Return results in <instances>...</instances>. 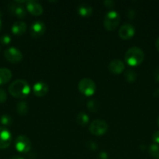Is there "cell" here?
<instances>
[{
  "instance_id": "6da1fadb",
  "label": "cell",
  "mask_w": 159,
  "mask_h": 159,
  "mask_svg": "<svg viewBox=\"0 0 159 159\" xmlns=\"http://www.w3.org/2000/svg\"><path fill=\"white\" fill-rule=\"evenodd\" d=\"M31 92L29 84L26 80L17 79L12 82L9 86V93L11 96L17 99H24Z\"/></svg>"
},
{
  "instance_id": "7a4b0ae2",
  "label": "cell",
  "mask_w": 159,
  "mask_h": 159,
  "mask_svg": "<svg viewBox=\"0 0 159 159\" xmlns=\"http://www.w3.org/2000/svg\"><path fill=\"white\" fill-rule=\"evenodd\" d=\"M144 59V53L141 48L138 47H132L129 48L125 54L126 62L130 66H137L143 62Z\"/></svg>"
},
{
  "instance_id": "3957f363",
  "label": "cell",
  "mask_w": 159,
  "mask_h": 159,
  "mask_svg": "<svg viewBox=\"0 0 159 159\" xmlns=\"http://www.w3.org/2000/svg\"><path fill=\"white\" fill-rule=\"evenodd\" d=\"M120 20H121V18L118 12L114 10L109 11L104 17V20H103L104 27L108 31L115 30L119 25Z\"/></svg>"
},
{
  "instance_id": "277c9868",
  "label": "cell",
  "mask_w": 159,
  "mask_h": 159,
  "mask_svg": "<svg viewBox=\"0 0 159 159\" xmlns=\"http://www.w3.org/2000/svg\"><path fill=\"white\" fill-rule=\"evenodd\" d=\"M79 91L86 96H90L94 95L96 90V85L92 79L84 78L81 79L78 83Z\"/></svg>"
},
{
  "instance_id": "5b68a950",
  "label": "cell",
  "mask_w": 159,
  "mask_h": 159,
  "mask_svg": "<svg viewBox=\"0 0 159 159\" xmlns=\"http://www.w3.org/2000/svg\"><path fill=\"white\" fill-rule=\"evenodd\" d=\"M108 125L107 123L102 120H95L89 127V130L90 133L95 136H101L108 131Z\"/></svg>"
},
{
  "instance_id": "8992f818",
  "label": "cell",
  "mask_w": 159,
  "mask_h": 159,
  "mask_svg": "<svg viewBox=\"0 0 159 159\" xmlns=\"http://www.w3.org/2000/svg\"><path fill=\"white\" fill-rule=\"evenodd\" d=\"M15 148L20 153H27L31 148V140L25 135H20L16 138Z\"/></svg>"
},
{
  "instance_id": "52a82bcc",
  "label": "cell",
  "mask_w": 159,
  "mask_h": 159,
  "mask_svg": "<svg viewBox=\"0 0 159 159\" xmlns=\"http://www.w3.org/2000/svg\"><path fill=\"white\" fill-rule=\"evenodd\" d=\"M5 58L12 64L19 63L23 59V54L21 51L14 47H11L4 51Z\"/></svg>"
},
{
  "instance_id": "ba28073f",
  "label": "cell",
  "mask_w": 159,
  "mask_h": 159,
  "mask_svg": "<svg viewBox=\"0 0 159 159\" xmlns=\"http://www.w3.org/2000/svg\"><path fill=\"white\" fill-rule=\"evenodd\" d=\"M45 30H46V26L45 23L40 20H37L31 24L30 28V34L34 38H38L45 34Z\"/></svg>"
},
{
  "instance_id": "9c48e42d",
  "label": "cell",
  "mask_w": 159,
  "mask_h": 159,
  "mask_svg": "<svg viewBox=\"0 0 159 159\" xmlns=\"http://www.w3.org/2000/svg\"><path fill=\"white\" fill-rule=\"evenodd\" d=\"M12 142V134L6 127H0V149L7 148Z\"/></svg>"
},
{
  "instance_id": "30bf717a",
  "label": "cell",
  "mask_w": 159,
  "mask_h": 159,
  "mask_svg": "<svg viewBox=\"0 0 159 159\" xmlns=\"http://www.w3.org/2000/svg\"><path fill=\"white\" fill-rule=\"evenodd\" d=\"M135 34V28L132 24L125 23L118 30V36L123 40H129Z\"/></svg>"
},
{
  "instance_id": "8fae6325",
  "label": "cell",
  "mask_w": 159,
  "mask_h": 159,
  "mask_svg": "<svg viewBox=\"0 0 159 159\" xmlns=\"http://www.w3.org/2000/svg\"><path fill=\"white\" fill-rule=\"evenodd\" d=\"M9 9L11 13L15 16L16 17H17V18L23 19L26 16V11L25 8L22 5L18 4L15 2L9 5Z\"/></svg>"
},
{
  "instance_id": "7c38bea8",
  "label": "cell",
  "mask_w": 159,
  "mask_h": 159,
  "mask_svg": "<svg viewBox=\"0 0 159 159\" xmlns=\"http://www.w3.org/2000/svg\"><path fill=\"white\" fill-rule=\"evenodd\" d=\"M26 7L27 10L34 16H40L43 13V7L37 1H34V0L26 1Z\"/></svg>"
},
{
  "instance_id": "4fadbf2b",
  "label": "cell",
  "mask_w": 159,
  "mask_h": 159,
  "mask_svg": "<svg viewBox=\"0 0 159 159\" xmlns=\"http://www.w3.org/2000/svg\"><path fill=\"white\" fill-rule=\"evenodd\" d=\"M125 65L119 59H114L111 61L108 65V70L115 75L121 74L124 71Z\"/></svg>"
},
{
  "instance_id": "5bb4252c",
  "label": "cell",
  "mask_w": 159,
  "mask_h": 159,
  "mask_svg": "<svg viewBox=\"0 0 159 159\" xmlns=\"http://www.w3.org/2000/svg\"><path fill=\"white\" fill-rule=\"evenodd\" d=\"M33 92L37 97L45 96L48 92V85L44 82H37L33 86Z\"/></svg>"
},
{
  "instance_id": "9a60e30c",
  "label": "cell",
  "mask_w": 159,
  "mask_h": 159,
  "mask_svg": "<svg viewBox=\"0 0 159 159\" xmlns=\"http://www.w3.org/2000/svg\"><path fill=\"white\" fill-rule=\"evenodd\" d=\"M12 33L16 36H21L26 32V24L23 21H17L12 24L11 27Z\"/></svg>"
},
{
  "instance_id": "2e32d148",
  "label": "cell",
  "mask_w": 159,
  "mask_h": 159,
  "mask_svg": "<svg viewBox=\"0 0 159 159\" xmlns=\"http://www.w3.org/2000/svg\"><path fill=\"white\" fill-rule=\"evenodd\" d=\"M77 12L79 15L84 17H88L93 13V8L87 3L80 4L77 7Z\"/></svg>"
},
{
  "instance_id": "e0dca14e",
  "label": "cell",
  "mask_w": 159,
  "mask_h": 159,
  "mask_svg": "<svg viewBox=\"0 0 159 159\" xmlns=\"http://www.w3.org/2000/svg\"><path fill=\"white\" fill-rule=\"evenodd\" d=\"M12 78V72L6 68H0V85L7 83Z\"/></svg>"
},
{
  "instance_id": "ac0fdd59",
  "label": "cell",
  "mask_w": 159,
  "mask_h": 159,
  "mask_svg": "<svg viewBox=\"0 0 159 159\" xmlns=\"http://www.w3.org/2000/svg\"><path fill=\"white\" fill-rule=\"evenodd\" d=\"M17 113L20 116H25L27 113L29 107H28V104L26 103L25 101H20L17 104V107H16Z\"/></svg>"
},
{
  "instance_id": "d6986e66",
  "label": "cell",
  "mask_w": 159,
  "mask_h": 159,
  "mask_svg": "<svg viewBox=\"0 0 159 159\" xmlns=\"http://www.w3.org/2000/svg\"><path fill=\"white\" fill-rule=\"evenodd\" d=\"M76 122L79 125L82 126V127L86 126L89 122L88 115L86 114L85 113H83V112L78 113L77 116H76Z\"/></svg>"
},
{
  "instance_id": "ffe728a7",
  "label": "cell",
  "mask_w": 159,
  "mask_h": 159,
  "mask_svg": "<svg viewBox=\"0 0 159 159\" xmlns=\"http://www.w3.org/2000/svg\"><path fill=\"white\" fill-rule=\"evenodd\" d=\"M124 77L125 79L126 80V82L132 83V82H134L137 80V75L136 71H134L132 69H129L124 73Z\"/></svg>"
},
{
  "instance_id": "44dd1931",
  "label": "cell",
  "mask_w": 159,
  "mask_h": 159,
  "mask_svg": "<svg viewBox=\"0 0 159 159\" xmlns=\"http://www.w3.org/2000/svg\"><path fill=\"white\" fill-rule=\"evenodd\" d=\"M149 154L153 157L154 159H159V145L157 144H152L150 145Z\"/></svg>"
},
{
  "instance_id": "7402d4cb",
  "label": "cell",
  "mask_w": 159,
  "mask_h": 159,
  "mask_svg": "<svg viewBox=\"0 0 159 159\" xmlns=\"http://www.w3.org/2000/svg\"><path fill=\"white\" fill-rule=\"evenodd\" d=\"M87 109H88L90 111L93 112V113H96L97 111L99 109V104H98V101H96L95 99H90V100L87 102Z\"/></svg>"
},
{
  "instance_id": "603a6c76",
  "label": "cell",
  "mask_w": 159,
  "mask_h": 159,
  "mask_svg": "<svg viewBox=\"0 0 159 159\" xmlns=\"http://www.w3.org/2000/svg\"><path fill=\"white\" fill-rule=\"evenodd\" d=\"M0 121L4 126H10L12 123V119L9 115L4 114L0 118Z\"/></svg>"
},
{
  "instance_id": "cb8c5ba5",
  "label": "cell",
  "mask_w": 159,
  "mask_h": 159,
  "mask_svg": "<svg viewBox=\"0 0 159 159\" xmlns=\"http://www.w3.org/2000/svg\"><path fill=\"white\" fill-rule=\"evenodd\" d=\"M11 37L9 35H7V34H6V35H3L2 37L0 38V42H1V43H2L3 45H7L9 44V43L11 42Z\"/></svg>"
},
{
  "instance_id": "d4e9b609",
  "label": "cell",
  "mask_w": 159,
  "mask_h": 159,
  "mask_svg": "<svg viewBox=\"0 0 159 159\" xmlns=\"http://www.w3.org/2000/svg\"><path fill=\"white\" fill-rule=\"evenodd\" d=\"M6 99H7V94H6V91L0 88V103L5 102Z\"/></svg>"
},
{
  "instance_id": "484cf974",
  "label": "cell",
  "mask_w": 159,
  "mask_h": 159,
  "mask_svg": "<svg viewBox=\"0 0 159 159\" xmlns=\"http://www.w3.org/2000/svg\"><path fill=\"white\" fill-rule=\"evenodd\" d=\"M87 147L90 150L95 151L97 149V148H98V144H97L94 141H90L87 143Z\"/></svg>"
},
{
  "instance_id": "4316f807",
  "label": "cell",
  "mask_w": 159,
  "mask_h": 159,
  "mask_svg": "<svg viewBox=\"0 0 159 159\" xmlns=\"http://www.w3.org/2000/svg\"><path fill=\"white\" fill-rule=\"evenodd\" d=\"M152 140L154 142V144H159V130H157V131H155L153 134Z\"/></svg>"
},
{
  "instance_id": "83f0119b",
  "label": "cell",
  "mask_w": 159,
  "mask_h": 159,
  "mask_svg": "<svg viewBox=\"0 0 159 159\" xmlns=\"http://www.w3.org/2000/svg\"><path fill=\"white\" fill-rule=\"evenodd\" d=\"M104 5L108 8H112L114 7L115 5V2L112 1V0H106L104 2Z\"/></svg>"
},
{
  "instance_id": "f1b7e54d",
  "label": "cell",
  "mask_w": 159,
  "mask_h": 159,
  "mask_svg": "<svg viewBox=\"0 0 159 159\" xmlns=\"http://www.w3.org/2000/svg\"><path fill=\"white\" fill-rule=\"evenodd\" d=\"M97 159H109L108 155L105 152H101L98 155V158Z\"/></svg>"
},
{
  "instance_id": "f546056e",
  "label": "cell",
  "mask_w": 159,
  "mask_h": 159,
  "mask_svg": "<svg viewBox=\"0 0 159 159\" xmlns=\"http://www.w3.org/2000/svg\"><path fill=\"white\" fill-rule=\"evenodd\" d=\"M154 78L155 79L156 82H159V67L158 68H155L154 71Z\"/></svg>"
},
{
  "instance_id": "4dcf8cb0",
  "label": "cell",
  "mask_w": 159,
  "mask_h": 159,
  "mask_svg": "<svg viewBox=\"0 0 159 159\" xmlns=\"http://www.w3.org/2000/svg\"><path fill=\"white\" fill-rule=\"evenodd\" d=\"M136 13H135V11L132 10V9H129V11H128V16L129 17V18L132 19L134 16H135Z\"/></svg>"
},
{
  "instance_id": "1f68e13d",
  "label": "cell",
  "mask_w": 159,
  "mask_h": 159,
  "mask_svg": "<svg viewBox=\"0 0 159 159\" xmlns=\"http://www.w3.org/2000/svg\"><path fill=\"white\" fill-rule=\"evenodd\" d=\"M155 46H156V48H157V51H158V52H159V36H158V37H157V40H156Z\"/></svg>"
},
{
  "instance_id": "d6a6232c",
  "label": "cell",
  "mask_w": 159,
  "mask_h": 159,
  "mask_svg": "<svg viewBox=\"0 0 159 159\" xmlns=\"http://www.w3.org/2000/svg\"><path fill=\"white\" fill-rule=\"evenodd\" d=\"M154 96L159 98V89H156L155 91L154 92Z\"/></svg>"
},
{
  "instance_id": "836d02e7",
  "label": "cell",
  "mask_w": 159,
  "mask_h": 159,
  "mask_svg": "<svg viewBox=\"0 0 159 159\" xmlns=\"http://www.w3.org/2000/svg\"><path fill=\"white\" fill-rule=\"evenodd\" d=\"M9 159H24V158L21 156H19V155H14V156L11 157Z\"/></svg>"
},
{
  "instance_id": "e575fe53",
  "label": "cell",
  "mask_w": 159,
  "mask_h": 159,
  "mask_svg": "<svg viewBox=\"0 0 159 159\" xmlns=\"http://www.w3.org/2000/svg\"><path fill=\"white\" fill-rule=\"evenodd\" d=\"M1 17H2V12H1V11H0V31H1L2 27V23Z\"/></svg>"
},
{
  "instance_id": "d590c367",
  "label": "cell",
  "mask_w": 159,
  "mask_h": 159,
  "mask_svg": "<svg viewBox=\"0 0 159 159\" xmlns=\"http://www.w3.org/2000/svg\"><path fill=\"white\" fill-rule=\"evenodd\" d=\"M157 125H158L159 127V116H158V118H157Z\"/></svg>"
}]
</instances>
